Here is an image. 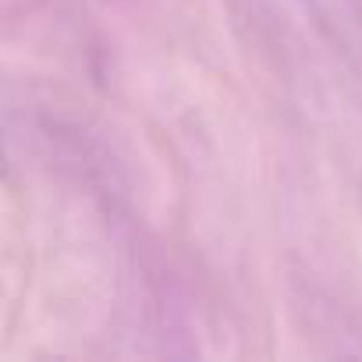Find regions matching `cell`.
<instances>
[{
  "mask_svg": "<svg viewBox=\"0 0 362 362\" xmlns=\"http://www.w3.org/2000/svg\"><path fill=\"white\" fill-rule=\"evenodd\" d=\"M4 170H8V156H4V146H0V177H4Z\"/></svg>",
  "mask_w": 362,
  "mask_h": 362,
  "instance_id": "obj_1",
  "label": "cell"
}]
</instances>
